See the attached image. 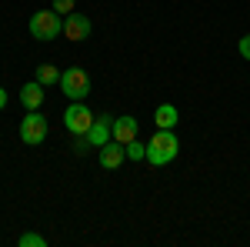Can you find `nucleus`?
I'll return each instance as SVG.
<instances>
[{
    "instance_id": "nucleus-15",
    "label": "nucleus",
    "mask_w": 250,
    "mask_h": 247,
    "mask_svg": "<svg viewBox=\"0 0 250 247\" xmlns=\"http://www.w3.org/2000/svg\"><path fill=\"white\" fill-rule=\"evenodd\" d=\"M74 7H77V0H54V10L63 14V17H67V14H74Z\"/></svg>"
},
{
    "instance_id": "nucleus-11",
    "label": "nucleus",
    "mask_w": 250,
    "mask_h": 247,
    "mask_svg": "<svg viewBox=\"0 0 250 247\" xmlns=\"http://www.w3.org/2000/svg\"><path fill=\"white\" fill-rule=\"evenodd\" d=\"M154 120H157V131H173L177 120H180V114H177L173 104H160V107L154 111Z\"/></svg>"
},
{
    "instance_id": "nucleus-12",
    "label": "nucleus",
    "mask_w": 250,
    "mask_h": 247,
    "mask_svg": "<svg viewBox=\"0 0 250 247\" xmlns=\"http://www.w3.org/2000/svg\"><path fill=\"white\" fill-rule=\"evenodd\" d=\"M37 84H43V87L60 84V70L54 67V64H40V67H37Z\"/></svg>"
},
{
    "instance_id": "nucleus-8",
    "label": "nucleus",
    "mask_w": 250,
    "mask_h": 247,
    "mask_svg": "<svg viewBox=\"0 0 250 247\" xmlns=\"http://www.w3.org/2000/svg\"><path fill=\"white\" fill-rule=\"evenodd\" d=\"M124 160H127V147H124L120 140H107V144L100 147V167H107V171H120Z\"/></svg>"
},
{
    "instance_id": "nucleus-7",
    "label": "nucleus",
    "mask_w": 250,
    "mask_h": 247,
    "mask_svg": "<svg viewBox=\"0 0 250 247\" xmlns=\"http://www.w3.org/2000/svg\"><path fill=\"white\" fill-rule=\"evenodd\" d=\"M63 37L67 40H87L90 37V17H83V14H67L63 17Z\"/></svg>"
},
{
    "instance_id": "nucleus-5",
    "label": "nucleus",
    "mask_w": 250,
    "mask_h": 247,
    "mask_svg": "<svg viewBox=\"0 0 250 247\" xmlns=\"http://www.w3.org/2000/svg\"><path fill=\"white\" fill-rule=\"evenodd\" d=\"M20 140L30 147L47 140V117H40V111H27V117L20 120Z\"/></svg>"
},
{
    "instance_id": "nucleus-9",
    "label": "nucleus",
    "mask_w": 250,
    "mask_h": 247,
    "mask_svg": "<svg viewBox=\"0 0 250 247\" xmlns=\"http://www.w3.org/2000/svg\"><path fill=\"white\" fill-rule=\"evenodd\" d=\"M137 131H140L137 117H114V127H110L114 140H120V144H130V140L137 137Z\"/></svg>"
},
{
    "instance_id": "nucleus-2",
    "label": "nucleus",
    "mask_w": 250,
    "mask_h": 247,
    "mask_svg": "<svg viewBox=\"0 0 250 247\" xmlns=\"http://www.w3.org/2000/svg\"><path fill=\"white\" fill-rule=\"evenodd\" d=\"M63 34V17H60L57 10L50 7V10H37L34 17H30V37L37 40H54Z\"/></svg>"
},
{
    "instance_id": "nucleus-1",
    "label": "nucleus",
    "mask_w": 250,
    "mask_h": 247,
    "mask_svg": "<svg viewBox=\"0 0 250 247\" xmlns=\"http://www.w3.org/2000/svg\"><path fill=\"white\" fill-rule=\"evenodd\" d=\"M177 154H180V140H177V134H173V131H157L154 137L147 140V160H150L154 167L170 164Z\"/></svg>"
},
{
    "instance_id": "nucleus-10",
    "label": "nucleus",
    "mask_w": 250,
    "mask_h": 247,
    "mask_svg": "<svg viewBox=\"0 0 250 247\" xmlns=\"http://www.w3.org/2000/svg\"><path fill=\"white\" fill-rule=\"evenodd\" d=\"M20 104H23L27 111H40V104H43V84H37V80L23 84V87H20Z\"/></svg>"
},
{
    "instance_id": "nucleus-16",
    "label": "nucleus",
    "mask_w": 250,
    "mask_h": 247,
    "mask_svg": "<svg viewBox=\"0 0 250 247\" xmlns=\"http://www.w3.org/2000/svg\"><path fill=\"white\" fill-rule=\"evenodd\" d=\"M237 50H240V57H244V60H250V34H247V37H240Z\"/></svg>"
},
{
    "instance_id": "nucleus-6",
    "label": "nucleus",
    "mask_w": 250,
    "mask_h": 247,
    "mask_svg": "<svg viewBox=\"0 0 250 247\" xmlns=\"http://www.w3.org/2000/svg\"><path fill=\"white\" fill-rule=\"evenodd\" d=\"M110 127H114V117H110V114H100L94 124H90V131L83 134V137H87V144H90V147H104L107 140H114Z\"/></svg>"
},
{
    "instance_id": "nucleus-17",
    "label": "nucleus",
    "mask_w": 250,
    "mask_h": 247,
    "mask_svg": "<svg viewBox=\"0 0 250 247\" xmlns=\"http://www.w3.org/2000/svg\"><path fill=\"white\" fill-rule=\"evenodd\" d=\"M3 107H7V90L0 87V111H3Z\"/></svg>"
},
{
    "instance_id": "nucleus-13",
    "label": "nucleus",
    "mask_w": 250,
    "mask_h": 247,
    "mask_svg": "<svg viewBox=\"0 0 250 247\" xmlns=\"http://www.w3.org/2000/svg\"><path fill=\"white\" fill-rule=\"evenodd\" d=\"M124 147H127V160H144V157H147V144H144V140H130V144H124Z\"/></svg>"
},
{
    "instance_id": "nucleus-4",
    "label": "nucleus",
    "mask_w": 250,
    "mask_h": 247,
    "mask_svg": "<svg viewBox=\"0 0 250 247\" xmlns=\"http://www.w3.org/2000/svg\"><path fill=\"white\" fill-rule=\"evenodd\" d=\"M97 117L90 114V107L83 104V100H74L67 111H63V127L74 134V137H80V134H87L90 131V124H94Z\"/></svg>"
},
{
    "instance_id": "nucleus-14",
    "label": "nucleus",
    "mask_w": 250,
    "mask_h": 247,
    "mask_svg": "<svg viewBox=\"0 0 250 247\" xmlns=\"http://www.w3.org/2000/svg\"><path fill=\"white\" fill-rule=\"evenodd\" d=\"M17 244H20V247H47V237H43V234H34V230H30V234H23V237H20Z\"/></svg>"
},
{
    "instance_id": "nucleus-3",
    "label": "nucleus",
    "mask_w": 250,
    "mask_h": 247,
    "mask_svg": "<svg viewBox=\"0 0 250 247\" xmlns=\"http://www.w3.org/2000/svg\"><path fill=\"white\" fill-rule=\"evenodd\" d=\"M60 90L70 97V100H83V97L90 94V74L83 67H67L60 74Z\"/></svg>"
}]
</instances>
